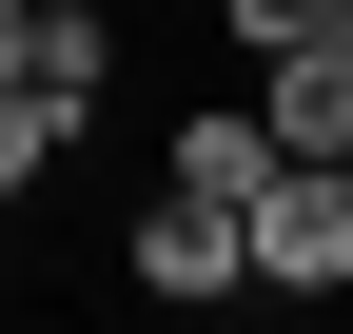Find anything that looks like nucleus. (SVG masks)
Wrapping results in <instances>:
<instances>
[{
  "label": "nucleus",
  "mask_w": 353,
  "mask_h": 334,
  "mask_svg": "<svg viewBox=\"0 0 353 334\" xmlns=\"http://www.w3.org/2000/svg\"><path fill=\"white\" fill-rule=\"evenodd\" d=\"M236 59H294V39H353V0H216Z\"/></svg>",
  "instance_id": "nucleus-6"
},
{
  "label": "nucleus",
  "mask_w": 353,
  "mask_h": 334,
  "mask_svg": "<svg viewBox=\"0 0 353 334\" xmlns=\"http://www.w3.org/2000/svg\"><path fill=\"white\" fill-rule=\"evenodd\" d=\"M118 275H138L157 315H196V295H236V217H216V197H138V236H118Z\"/></svg>",
  "instance_id": "nucleus-3"
},
{
  "label": "nucleus",
  "mask_w": 353,
  "mask_h": 334,
  "mask_svg": "<svg viewBox=\"0 0 353 334\" xmlns=\"http://www.w3.org/2000/svg\"><path fill=\"white\" fill-rule=\"evenodd\" d=\"M255 138H275V157H353V39L255 59Z\"/></svg>",
  "instance_id": "nucleus-4"
},
{
  "label": "nucleus",
  "mask_w": 353,
  "mask_h": 334,
  "mask_svg": "<svg viewBox=\"0 0 353 334\" xmlns=\"http://www.w3.org/2000/svg\"><path fill=\"white\" fill-rule=\"evenodd\" d=\"M20 99L59 118V138L118 118V20H99V0H20Z\"/></svg>",
  "instance_id": "nucleus-2"
},
{
  "label": "nucleus",
  "mask_w": 353,
  "mask_h": 334,
  "mask_svg": "<svg viewBox=\"0 0 353 334\" xmlns=\"http://www.w3.org/2000/svg\"><path fill=\"white\" fill-rule=\"evenodd\" d=\"M236 295H353V157H275L236 197Z\"/></svg>",
  "instance_id": "nucleus-1"
},
{
  "label": "nucleus",
  "mask_w": 353,
  "mask_h": 334,
  "mask_svg": "<svg viewBox=\"0 0 353 334\" xmlns=\"http://www.w3.org/2000/svg\"><path fill=\"white\" fill-rule=\"evenodd\" d=\"M255 177H275V138H255V99H236V118H157V197H216V217H236Z\"/></svg>",
  "instance_id": "nucleus-5"
},
{
  "label": "nucleus",
  "mask_w": 353,
  "mask_h": 334,
  "mask_svg": "<svg viewBox=\"0 0 353 334\" xmlns=\"http://www.w3.org/2000/svg\"><path fill=\"white\" fill-rule=\"evenodd\" d=\"M39 177H59V118H39V99H20V79H0V217H20V197H39Z\"/></svg>",
  "instance_id": "nucleus-7"
},
{
  "label": "nucleus",
  "mask_w": 353,
  "mask_h": 334,
  "mask_svg": "<svg viewBox=\"0 0 353 334\" xmlns=\"http://www.w3.org/2000/svg\"><path fill=\"white\" fill-rule=\"evenodd\" d=\"M0 79H20V0H0Z\"/></svg>",
  "instance_id": "nucleus-8"
}]
</instances>
